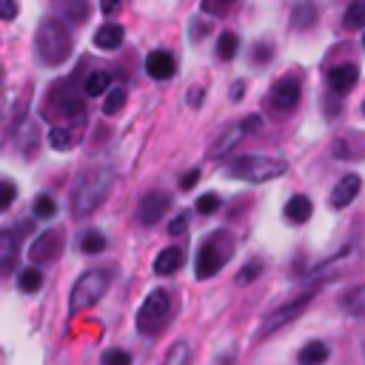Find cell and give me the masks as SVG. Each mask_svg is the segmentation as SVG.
Segmentation results:
<instances>
[{
  "instance_id": "1",
  "label": "cell",
  "mask_w": 365,
  "mask_h": 365,
  "mask_svg": "<svg viewBox=\"0 0 365 365\" xmlns=\"http://www.w3.org/2000/svg\"><path fill=\"white\" fill-rule=\"evenodd\" d=\"M114 186V171L106 169V166H98V169H88L77 177L75 189H72V211L75 217H86L91 211H98L109 192Z\"/></svg>"
},
{
  "instance_id": "2",
  "label": "cell",
  "mask_w": 365,
  "mask_h": 365,
  "mask_svg": "<svg viewBox=\"0 0 365 365\" xmlns=\"http://www.w3.org/2000/svg\"><path fill=\"white\" fill-rule=\"evenodd\" d=\"M38 57L46 66H60L72 54V35L60 20H43L35 38Z\"/></svg>"
},
{
  "instance_id": "3",
  "label": "cell",
  "mask_w": 365,
  "mask_h": 365,
  "mask_svg": "<svg viewBox=\"0 0 365 365\" xmlns=\"http://www.w3.org/2000/svg\"><path fill=\"white\" fill-rule=\"evenodd\" d=\"M106 291H109V271H103V268L86 271L83 277L75 283V288H72L69 314H80V311H86L91 306H98Z\"/></svg>"
},
{
  "instance_id": "4",
  "label": "cell",
  "mask_w": 365,
  "mask_h": 365,
  "mask_svg": "<svg viewBox=\"0 0 365 365\" xmlns=\"http://www.w3.org/2000/svg\"><path fill=\"white\" fill-rule=\"evenodd\" d=\"M286 160H274V157H263V155H246L231 163L228 174L237 180H246V182H268L274 177H283L286 174Z\"/></svg>"
},
{
  "instance_id": "5",
  "label": "cell",
  "mask_w": 365,
  "mask_h": 365,
  "mask_svg": "<svg viewBox=\"0 0 365 365\" xmlns=\"http://www.w3.org/2000/svg\"><path fill=\"white\" fill-rule=\"evenodd\" d=\"M231 257V237L226 231H217L211 240L203 242V249L197 254V280H208V277H215V274L228 263Z\"/></svg>"
},
{
  "instance_id": "6",
  "label": "cell",
  "mask_w": 365,
  "mask_h": 365,
  "mask_svg": "<svg viewBox=\"0 0 365 365\" xmlns=\"http://www.w3.org/2000/svg\"><path fill=\"white\" fill-rule=\"evenodd\" d=\"M169 309H171V302H169V294L166 291H151L146 300H143V306L137 311V331L146 334V337H155V334L163 328L166 317H169Z\"/></svg>"
},
{
  "instance_id": "7",
  "label": "cell",
  "mask_w": 365,
  "mask_h": 365,
  "mask_svg": "<svg viewBox=\"0 0 365 365\" xmlns=\"http://www.w3.org/2000/svg\"><path fill=\"white\" fill-rule=\"evenodd\" d=\"M260 126H263V117H260V114L242 117L240 123H234V126H228L226 132H220V137L211 143V148H208V157H223V155H228V151H231L240 140H246L249 134L260 132Z\"/></svg>"
},
{
  "instance_id": "8",
  "label": "cell",
  "mask_w": 365,
  "mask_h": 365,
  "mask_svg": "<svg viewBox=\"0 0 365 365\" xmlns=\"http://www.w3.org/2000/svg\"><path fill=\"white\" fill-rule=\"evenodd\" d=\"M309 302H311V294H300V297H294V300H288L286 306H280V309H274L265 320H263V328H260V337H268L271 331H277V328H283V325H288L291 320H297L302 311L309 309Z\"/></svg>"
},
{
  "instance_id": "9",
  "label": "cell",
  "mask_w": 365,
  "mask_h": 365,
  "mask_svg": "<svg viewBox=\"0 0 365 365\" xmlns=\"http://www.w3.org/2000/svg\"><path fill=\"white\" fill-rule=\"evenodd\" d=\"M63 246H66V240H63V231L60 228H52V231H43L35 242H32V249H29V260L32 263H54L60 254H63Z\"/></svg>"
},
{
  "instance_id": "10",
  "label": "cell",
  "mask_w": 365,
  "mask_h": 365,
  "mask_svg": "<svg viewBox=\"0 0 365 365\" xmlns=\"http://www.w3.org/2000/svg\"><path fill=\"white\" fill-rule=\"evenodd\" d=\"M169 205H171V197L166 192H151V194H146L137 203V220L143 226H155V223H160V217L169 211Z\"/></svg>"
},
{
  "instance_id": "11",
  "label": "cell",
  "mask_w": 365,
  "mask_h": 365,
  "mask_svg": "<svg viewBox=\"0 0 365 365\" xmlns=\"http://www.w3.org/2000/svg\"><path fill=\"white\" fill-rule=\"evenodd\" d=\"M300 95H302V86L297 77H283L274 83L271 88V103L277 106L280 111H291L297 103H300Z\"/></svg>"
},
{
  "instance_id": "12",
  "label": "cell",
  "mask_w": 365,
  "mask_h": 365,
  "mask_svg": "<svg viewBox=\"0 0 365 365\" xmlns=\"http://www.w3.org/2000/svg\"><path fill=\"white\" fill-rule=\"evenodd\" d=\"M177 72V60L171 52L166 49H155L148 57H146V75L151 80H171Z\"/></svg>"
},
{
  "instance_id": "13",
  "label": "cell",
  "mask_w": 365,
  "mask_h": 365,
  "mask_svg": "<svg viewBox=\"0 0 365 365\" xmlns=\"http://www.w3.org/2000/svg\"><path fill=\"white\" fill-rule=\"evenodd\" d=\"M359 83V69L354 63H343V66H334L328 72V88L334 95H348V91Z\"/></svg>"
},
{
  "instance_id": "14",
  "label": "cell",
  "mask_w": 365,
  "mask_h": 365,
  "mask_svg": "<svg viewBox=\"0 0 365 365\" xmlns=\"http://www.w3.org/2000/svg\"><path fill=\"white\" fill-rule=\"evenodd\" d=\"M334 157H343V160L365 157V134H359V132L340 134L337 140H334Z\"/></svg>"
},
{
  "instance_id": "15",
  "label": "cell",
  "mask_w": 365,
  "mask_h": 365,
  "mask_svg": "<svg viewBox=\"0 0 365 365\" xmlns=\"http://www.w3.org/2000/svg\"><path fill=\"white\" fill-rule=\"evenodd\" d=\"M359 189H362L359 174H345V177L337 182V186H334V192H331V205H334V208L351 205V203L357 200V194H359Z\"/></svg>"
},
{
  "instance_id": "16",
  "label": "cell",
  "mask_w": 365,
  "mask_h": 365,
  "mask_svg": "<svg viewBox=\"0 0 365 365\" xmlns=\"http://www.w3.org/2000/svg\"><path fill=\"white\" fill-rule=\"evenodd\" d=\"M123 40H126V29L120 26V23H114V20L103 23V26L98 29V32H95V46L103 49V52H114V49H120V46H123Z\"/></svg>"
},
{
  "instance_id": "17",
  "label": "cell",
  "mask_w": 365,
  "mask_h": 365,
  "mask_svg": "<svg viewBox=\"0 0 365 365\" xmlns=\"http://www.w3.org/2000/svg\"><path fill=\"white\" fill-rule=\"evenodd\" d=\"M54 106H57L60 114H66V117H80L83 114V100L72 91V86L54 88Z\"/></svg>"
},
{
  "instance_id": "18",
  "label": "cell",
  "mask_w": 365,
  "mask_h": 365,
  "mask_svg": "<svg viewBox=\"0 0 365 365\" xmlns=\"http://www.w3.org/2000/svg\"><path fill=\"white\" fill-rule=\"evenodd\" d=\"M311 211H314V205H311V200L306 197V194H297V197H291L288 203H286V220L288 223H309L311 220Z\"/></svg>"
},
{
  "instance_id": "19",
  "label": "cell",
  "mask_w": 365,
  "mask_h": 365,
  "mask_svg": "<svg viewBox=\"0 0 365 365\" xmlns=\"http://www.w3.org/2000/svg\"><path fill=\"white\" fill-rule=\"evenodd\" d=\"M15 260H17V237L15 231H0V271L9 274L15 268Z\"/></svg>"
},
{
  "instance_id": "20",
  "label": "cell",
  "mask_w": 365,
  "mask_h": 365,
  "mask_svg": "<svg viewBox=\"0 0 365 365\" xmlns=\"http://www.w3.org/2000/svg\"><path fill=\"white\" fill-rule=\"evenodd\" d=\"M317 23V6L314 0H297L291 9V26L294 29H311Z\"/></svg>"
},
{
  "instance_id": "21",
  "label": "cell",
  "mask_w": 365,
  "mask_h": 365,
  "mask_svg": "<svg viewBox=\"0 0 365 365\" xmlns=\"http://www.w3.org/2000/svg\"><path fill=\"white\" fill-rule=\"evenodd\" d=\"M180 265H182V251L180 249H166L155 260V271L160 274V277H169V274L180 271Z\"/></svg>"
},
{
  "instance_id": "22",
  "label": "cell",
  "mask_w": 365,
  "mask_h": 365,
  "mask_svg": "<svg viewBox=\"0 0 365 365\" xmlns=\"http://www.w3.org/2000/svg\"><path fill=\"white\" fill-rule=\"evenodd\" d=\"M109 83H111L109 72H91L83 80V95L86 98H100V95H106V91H109Z\"/></svg>"
},
{
  "instance_id": "23",
  "label": "cell",
  "mask_w": 365,
  "mask_h": 365,
  "mask_svg": "<svg viewBox=\"0 0 365 365\" xmlns=\"http://www.w3.org/2000/svg\"><path fill=\"white\" fill-rule=\"evenodd\" d=\"M325 359H328V345L325 343H309V345H302L300 354H297L300 365H323Z\"/></svg>"
},
{
  "instance_id": "24",
  "label": "cell",
  "mask_w": 365,
  "mask_h": 365,
  "mask_svg": "<svg viewBox=\"0 0 365 365\" xmlns=\"http://www.w3.org/2000/svg\"><path fill=\"white\" fill-rule=\"evenodd\" d=\"M343 26L348 29V32H359V29H365V0H351L345 15H343Z\"/></svg>"
},
{
  "instance_id": "25",
  "label": "cell",
  "mask_w": 365,
  "mask_h": 365,
  "mask_svg": "<svg viewBox=\"0 0 365 365\" xmlns=\"http://www.w3.org/2000/svg\"><path fill=\"white\" fill-rule=\"evenodd\" d=\"M340 309L345 311V314H365V286H357V288H351V291H345L343 294V300H340Z\"/></svg>"
},
{
  "instance_id": "26",
  "label": "cell",
  "mask_w": 365,
  "mask_h": 365,
  "mask_svg": "<svg viewBox=\"0 0 365 365\" xmlns=\"http://www.w3.org/2000/svg\"><path fill=\"white\" fill-rule=\"evenodd\" d=\"M106 246H109V240H106L100 231H86V234L80 237V251H83V254H103Z\"/></svg>"
},
{
  "instance_id": "27",
  "label": "cell",
  "mask_w": 365,
  "mask_h": 365,
  "mask_svg": "<svg viewBox=\"0 0 365 365\" xmlns=\"http://www.w3.org/2000/svg\"><path fill=\"white\" fill-rule=\"evenodd\" d=\"M17 286H20V291H26V294H35V291H40V286H43V274H40L38 268H23V271L17 274Z\"/></svg>"
},
{
  "instance_id": "28",
  "label": "cell",
  "mask_w": 365,
  "mask_h": 365,
  "mask_svg": "<svg viewBox=\"0 0 365 365\" xmlns=\"http://www.w3.org/2000/svg\"><path fill=\"white\" fill-rule=\"evenodd\" d=\"M237 49H240V38H237L234 32H223V35L217 38V57H220V60H234Z\"/></svg>"
},
{
  "instance_id": "29",
  "label": "cell",
  "mask_w": 365,
  "mask_h": 365,
  "mask_svg": "<svg viewBox=\"0 0 365 365\" xmlns=\"http://www.w3.org/2000/svg\"><path fill=\"white\" fill-rule=\"evenodd\" d=\"M49 146L54 148V151H69L72 146H75V134L69 132V129H52L49 132Z\"/></svg>"
},
{
  "instance_id": "30",
  "label": "cell",
  "mask_w": 365,
  "mask_h": 365,
  "mask_svg": "<svg viewBox=\"0 0 365 365\" xmlns=\"http://www.w3.org/2000/svg\"><path fill=\"white\" fill-rule=\"evenodd\" d=\"M54 215H57V203H54L49 194H38V197H35V217L52 220Z\"/></svg>"
},
{
  "instance_id": "31",
  "label": "cell",
  "mask_w": 365,
  "mask_h": 365,
  "mask_svg": "<svg viewBox=\"0 0 365 365\" xmlns=\"http://www.w3.org/2000/svg\"><path fill=\"white\" fill-rule=\"evenodd\" d=\"M189 362H192V348L186 343H174L166 357V365H189Z\"/></svg>"
},
{
  "instance_id": "32",
  "label": "cell",
  "mask_w": 365,
  "mask_h": 365,
  "mask_svg": "<svg viewBox=\"0 0 365 365\" xmlns=\"http://www.w3.org/2000/svg\"><path fill=\"white\" fill-rule=\"evenodd\" d=\"M123 106H126V91L123 88H111L106 95V103H103V114H117Z\"/></svg>"
},
{
  "instance_id": "33",
  "label": "cell",
  "mask_w": 365,
  "mask_h": 365,
  "mask_svg": "<svg viewBox=\"0 0 365 365\" xmlns=\"http://www.w3.org/2000/svg\"><path fill=\"white\" fill-rule=\"evenodd\" d=\"M220 205H223V200H220L215 192H208V194H203V197L197 200V205H194V208L200 211V215H205V217H208V215H215V211H217Z\"/></svg>"
},
{
  "instance_id": "34",
  "label": "cell",
  "mask_w": 365,
  "mask_h": 365,
  "mask_svg": "<svg viewBox=\"0 0 365 365\" xmlns=\"http://www.w3.org/2000/svg\"><path fill=\"white\" fill-rule=\"evenodd\" d=\"M260 271H263V263H260V260L249 263L246 268H242V271L237 274V286H249V283H254V280L260 277Z\"/></svg>"
},
{
  "instance_id": "35",
  "label": "cell",
  "mask_w": 365,
  "mask_h": 365,
  "mask_svg": "<svg viewBox=\"0 0 365 365\" xmlns=\"http://www.w3.org/2000/svg\"><path fill=\"white\" fill-rule=\"evenodd\" d=\"M103 365H132V354L120 348H109L103 354Z\"/></svg>"
},
{
  "instance_id": "36",
  "label": "cell",
  "mask_w": 365,
  "mask_h": 365,
  "mask_svg": "<svg viewBox=\"0 0 365 365\" xmlns=\"http://www.w3.org/2000/svg\"><path fill=\"white\" fill-rule=\"evenodd\" d=\"M251 54H254V60H257V63H260V66H265V63H268V60H271V54H274V49H271L268 43H263V40H260V43H254V49H251Z\"/></svg>"
},
{
  "instance_id": "37",
  "label": "cell",
  "mask_w": 365,
  "mask_h": 365,
  "mask_svg": "<svg viewBox=\"0 0 365 365\" xmlns=\"http://www.w3.org/2000/svg\"><path fill=\"white\" fill-rule=\"evenodd\" d=\"M208 32H211V23L205 17H194V23H192V40H200Z\"/></svg>"
},
{
  "instance_id": "38",
  "label": "cell",
  "mask_w": 365,
  "mask_h": 365,
  "mask_svg": "<svg viewBox=\"0 0 365 365\" xmlns=\"http://www.w3.org/2000/svg\"><path fill=\"white\" fill-rule=\"evenodd\" d=\"M12 203H15V182H12V180H3V200H0V211L12 208Z\"/></svg>"
},
{
  "instance_id": "39",
  "label": "cell",
  "mask_w": 365,
  "mask_h": 365,
  "mask_svg": "<svg viewBox=\"0 0 365 365\" xmlns=\"http://www.w3.org/2000/svg\"><path fill=\"white\" fill-rule=\"evenodd\" d=\"M197 180H200V169H192L189 174L180 177V189H182V192H192V189L197 186Z\"/></svg>"
},
{
  "instance_id": "40",
  "label": "cell",
  "mask_w": 365,
  "mask_h": 365,
  "mask_svg": "<svg viewBox=\"0 0 365 365\" xmlns=\"http://www.w3.org/2000/svg\"><path fill=\"white\" fill-rule=\"evenodd\" d=\"M186 226H189V215H177L171 223H169V234H182V231H186Z\"/></svg>"
},
{
  "instance_id": "41",
  "label": "cell",
  "mask_w": 365,
  "mask_h": 365,
  "mask_svg": "<svg viewBox=\"0 0 365 365\" xmlns=\"http://www.w3.org/2000/svg\"><path fill=\"white\" fill-rule=\"evenodd\" d=\"M15 15H17V3H15V0H0V17H3V20H15Z\"/></svg>"
},
{
  "instance_id": "42",
  "label": "cell",
  "mask_w": 365,
  "mask_h": 365,
  "mask_svg": "<svg viewBox=\"0 0 365 365\" xmlns=\"http://www.w3.org/2000/svg\"><path fill=\"white\" fill-rule=\"evenodd\" d=\"M120 6H123V0H100V9L103 15H117Z\"/></svg>"
},
{
  "instance_id": "43",
  "label": "cell",
  "mask_w": 365,
  "mask_h": 365,
  "mask_svg": "<svg viewBox=\"0 0 365 365\" xmlns=\"http://www.w3.org/2000/svg\"><path fill=\"white\" fill-rule=\"evenodd\" d=\"M203 95H205V88H200V86H194V88L189 91V103H192L194 109H200V103H203Z\"/></svg>"
},
{
  "instance_id": "44",
  "label": "cell",
  "mask_w": 365,
  "mask_h": 365,
  "mask_svg": "<svg viewBox=\"0 0 365 365\" xmlns=\"http://www.w3.org/2000/svg\"><path fill=\"white\" fill-rule=\"evenodd\" d=\"M231 98H234V100H240V98H242V83H237V86H234V95H231Z\"/></svg>"
},
{
  "instance_id": "45",
  "label": "cell",
  "mask_w": 365,
  "mask_h": 365,
  "mask_svg": "<svg viewBox=\"0 0 365 365\" xmlns=\"http://www.w3.org/2000/svg\"><path fill=\"white\" fill-rule=\"evenodd\" d=\"M220 3H234V0H220Z\"/></svg>"
},
{
  "instance_id": "46",
  "label": "cell",
  "mask_w": 365,
  "mask_h": 365,
  "mask_svg": "<svg viewBox=\"0 0 365 365\" xmlns=\"http://www.w3.org/2000/svg\"><path fill=\"white\" fill-rule=\"evenodd\" d=\"M362 114H365V100H362Z\"/></svg>"
},
{
  "instance_id": "47",
  "label": "cell",
  "mask_w": 365,
  "mask_h": 365,
  "mask_svg": "<svg viewBox=\"0 0 365 365\" xmlns=\"http://www.w3.org/2000/svg\"><path fill=\"white\" fill-rule=\"evenodd\" d=\"M362 49H365V38H362Z\"/></svg>"
},
{
  "instance_id": "48",
  "label": "cell",
  "mask_w": 365,
  "mask_h": 365,
  "mask_svg": "<svg viewBox=\"0 0 365 365\" xmlns=\"http://www.w3.org/2000/svg\"><path fill=\"white\" fill-rule=\"evenodd\" d=\"M362 351H365V348H362Z\"/></svg>"
}]
</instances>
